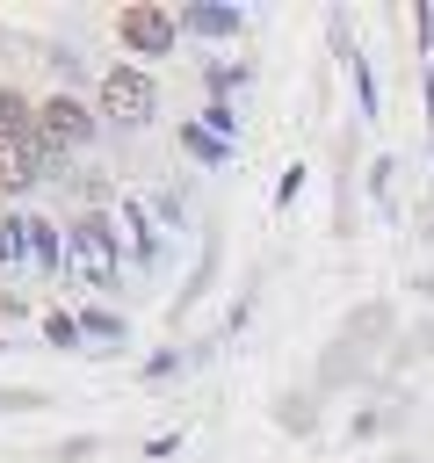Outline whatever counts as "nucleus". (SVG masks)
Listing matches in <instances>:
<instances>
[{
	"label": "nucleus",
	"mask_w": 434,
	"mask_h": 463,
	"mask_svg": "<svg viewBox=\"0 0 434 463\" xmlns=\"http://www.w3.org/2000/svg\"><path fill=\"white\" fill-rule=\"evenodd\" d=\"M94 101H101V116L108 123H152V72L145 65H108L101 72V87H94Z\"/></svg>",
	"instance_id": "2"
},
{
	"label": "nucleus",
	"mask_w": 434,
	"mask_h": 463,
	"mask_svg": "<svg viewBox=\"0 0 434 463\" xmlns=\"http://www.w3.org/2000/svg\"><path fill=\"white\" fill-rule=\"evenodd\" d=\"M29 181H36V145L0 137V188H29Z\"/></svg>",
	"instance_id": "5"
},
{
	"label": "nucleus",
	"mask_w": 434,
	"mask_h": 463,
	"mask_svg": "<svg viewBox=\"0 0 434 463\" xmlns=\"http://www.w3.org/2000/svg\"><path fill=\"white\" fill-rule=\"evenodd\" d=\"M29 260V217H0V268Z\"/></svg>",
	"instance_id": "7"
},
{
	"label": "nucleus",
	"mask_w": 434,
	"mask_h": 463,
	"mask_svg": "<svg viewBox=\"0 0 434 463\" xmlns=\"http://www.w3.org/2000/svg\"><path fill=\"white\" fill-rule=\"evenodd\" d=\"M174 29H181V14H174V7H152V0L123 7V43H130V51H166V43H174Z\"/></svg>",
	"instance_id": "3"
},
{
	"label": "nucleus",
	"mask_w": 434,
	"mask_h": 463,
	"mask_svg": "<svg viewBox=\"0 0 434 463\" xmlns=\"http://www.w3.org/2000/svg\"><path fill=\"white\" fill-rule=\"evenodd\" d=\"M65 268H72L87 289H108V282H116V232H108L101 217H80V224L65 232Z\"/></svg>",
	"instance_id": "1"
},
{
	"label": "nucleus",
	"mask_w": 434,
	"mask_h": 463,
	"mask_svg": "<svg viewBox=\"0 0 434 463\" xmlns=\"http://www.w3.org/2000/svg\"><path fill=\"white\" fill-rule=\"evenodd\" d=\"M116 232H123V246H130L137 260H152V224H145L137 203H116Z\"/></svg>",
	"instance_id": "6"
},
{
	"label": "nucleus",
	"mask_w": 434,
	"mask_h": 463,
	"mask_svg": "<svg viewBox=\"0 0 434 463\" xmlns=\"http://www.w3.org/2000/svg\"><path fill=\"white\" fill-rule=\"evenodd\" d=\"M29 260H43V268H58V260H65V239H58L43 217H29Z\"/></svg>",
	"instance_id": "8"
},
{
	"label": "nucleus",
	"mask_w": 434,
	"mask_h": 463,
	"mask_svg": "<svg viewBox=\"0 0 434 463\" xmlns=\"http://www.w3.org/2000/svg\"><path fill=\"white\" fill-rule=\"evenodd\" d=\"M181 137H188L195 159H224V137H217V130H181Z\"/></svg>",
	"instance_id": "10"
},
{
	"label": "nucleus",
	"mask_w": 434,
	"mask_h": 463,
	"mask_svg": "<svg viewBox=\"0 0 434 463\" xmlns=\"http://www.w3.org/2000/svg\"><path fill=\"white\" fill-rule=\"evenodd\" d=\"M188 22H195V29H231L239 14H231V7H217V0H203V7H188Z\"/></svg>",
	"instance_id": "9"
},
{
	"label": "nucleus",
	"mask_w": 434,
	"mask_h": 463,
	"mask_svg": "<svg viewBox=\"0 0 434 463\" xmlns=\"http://www.w3.org/2000/svg\"><path fill=\"white\" fill-rule=\"evenodd\" d=\"M36 130H43V145L58 152V145H80L94 123H87V109L80 101H65V94H51V101H36Z\"/></svg>",
	"instance_id": "4"
}]
</instances>
